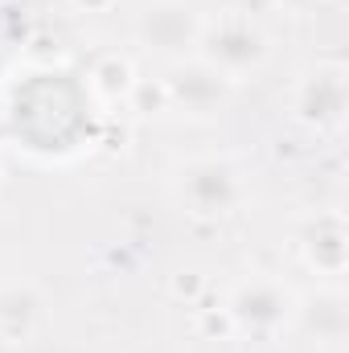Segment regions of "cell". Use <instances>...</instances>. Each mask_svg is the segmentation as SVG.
<instances>
[{
    "label": "cell",
    "mask_w": 349,
    "mask_h": 353,
    "mask_svg": "<svg viewBox=\"0 0 349 353\" xmlns=\"http://www.w3.org/2000/svg\"><path fill=\"white\" fill-rule=\"evenodd\" d=\"M296 292L275 279V275H251L243 279L230 300H226V312L235 321V333H251V337H275L283 333L292 321H296Z\"/></svg>",
    "instance_id": "cell-4"
},
{
    "label": "cell",
    "mask_w": 349,
    "mask_h": 353,
    "mask_svg": "<svg viewBox=\"0 0 349 353\" xmlns=\"http://www.w3.org/2000/svg\"><path fill=\"white\" fill-rule=\"evenodd\" d=\"M201 25H206V17L197 12L193 0H140L132 12L136 46L148 50L152 58H165L169 66L197 54Z\"/></svg>",
    "instance_id": "cell-3"
},
{
    "label": "cell",
    "mask_w": 349,
    "mask_h": 353,
    "mask_svg": "<svg viewBox=\"0 0 349 353\" xmlns=\"http://www.w3.org/2000/svg\"><path fill=\"white\" fill-rule=\"evenodd\" d=\"M132 87H136V66H132V58H123V54H103V58H94V66H90V74H87V90L94 94V103H99L103 111L128 107Z\"/></svg>",
    "instance_id": "cell-9"
},
{
    "label": "cell",
    "mask_w": 349,
    "mask_h": 353,
    "mask_svg": "<svg viewBox=\"0 0 349 353\" xmlns=\"http://www.w3.org/2000/svg\"><path fill=\"white\" fill-rule=\"evenodd\" d=\"M128 111H136V115H165V111H169V90H165V79H157V83L136 79L132 99H128Z\"/></svg>",
    "instance_id": "cell-11"
},
{
    "label": "cell",
    "mask_w": 349,
    "mask_h": 353,
    "mask_svg": "<svg viewBox=\"0 0 349 353\" xmlns=\"http://www.w3.org/2000/svg\"><path fill=\"white\" fill-rule=\"evenodd\" d=\"M8 350H12V345H8V341H4V337H0V353H8Z\"/></svg>",
    "instance_id": "cell-15"
},
{
    "label": "cell",
    "mask_w": 349,
    "mask_h": 353,
    "mask_svg": "<svg viewBox=\"0 0 349 353\" xmlns=\"http://www.w3.org/2000/svg\"><path fill=\"white\" fill-rule=\"evenodd\" d=\"M169 292H173V300H185L189 308H197L201 304V296H206V275L201 271H177L173 279H169Z\"/></svg>",
    "instance_id": "cell-12"
},
{
    "label": "cell",
    "mask_w": 349,
    "mask_h": 353,
    "mask_svg": "<svg viewBox=\"0 0 349 353\" xmlns=\"http://www.w3.org/2000/svg\"><path fill=\"white\" fill-rule=\"evenodd\" d=\"M317 4H333V0H317Z\"/></svg>",
    "instance_id": "cell-16"
},
{
    "label": "cell",
    "mask_w": 349,
    "mask_h": 353,
    "mask_svg": "<svg viewBox=\"0 0 349 353\" xmlns=\"http://www.w3.org/2000/svg\"><path fill=\"white\" fill-rule=\"evenodd\" d=\"M296 251H300V263L317 275H346L349 267V226L341 210H321L312 218L300 222L296 230Z\"/></svg>",
    "instance_id": "cell-7"
},
{
    "label": "cell",
    "mask_w": 349,
    "mask_h": 353,
    "mask_svg": "<svg viewBox=\"0 0 349 353\" xmlns=\"http://www.w3.org/2000/svg\"><path fill=\"white\" fill-rule=\"evenodd\" d=\"M317 345L325 350H337L349 337V300L341 288H317L312 296L296 300V321Z\"/></svg>",
    "instance_id": "cell-8"
},
{
    "label": "cell",
    "mask_w": 349,
    "mask_h": 353,
    "mask_svg": "<svg viewBox=\"0 0 349 353\" xmlns=\"http://www.w3.org/2000/svg\"><path fill=\"white\" fill-rule=\"evenodd\" d=\"M193 325H197L201 337H214V341H218V337H235V321H230L226 308H197Z\"/></svg>",
    "instance_id": "cell-13"
},
{
    "label": "cell",
    "mask_w": 349,
    "mask_h": 353,
    "mask_svg": "<svg viewBox=\"0 0 349 353\" xmlns=\"http://www.w3.org/2000/svg\"><path fill=\"white\" fill-rule=\"evenodd\" d=\"M197 58L210 62L222 79H230L235 87L251 74H259L271 58V37L263 33V25L243 12V8H222L218 17H206L201 37H197Z\"/></svg>",
    "instance_id": "cell-1"
},
{
    "label": "cell",
    "mask_w": 349,
    "mask_h": 353,
    "mask_svg": "<svg viewBox=\"0 0 349 353\" xmlns=\"http://www.w3.org/2000/svg\"><path fill=\"white\" fill-rule=\"evenodd\" d=\"M119 0H70V8L74 12H83V17H99V12H111Z\"/></svg>",
    "instance_id": "cell-14"
},
{
    "label": "cell",
    "mask_w": 349,
    "mask_h": 353,
    "mask_svg": "<svg viewBox=\"0 0 349 353\" xmlns=\"http://www.w3.org/2000/svg\"><path fill=\"white\" fill-rule=\"evenodd\" d=\"M349 103V66L341 58L317 62L292 90V119L308 132H333L346 119Z\"/></svg>",
    "instance_id": "cell-5"
},
{
    "label": "cell",
    "mask_w": 349,
    "mask_h": 353,
    "mask_svg": "<svg viewBox=\"0 0 349 353\" xmlns=\"http://www.w3.org/2000/svg\"><path fill=\"white\" fill-rule=\"evenodd\" d=\"M41 321V296L29 283H4L0 288V337L8 345L29 341Z\"/></svg>",
    "instance_id": "cell-10"
},
{
    "label": "cell",
    "mask_w": 349,
    "mask_h": 353,
    "mask_svg": "<svg viewBox=\"0 0 349 353\" xmlns=\"http://www.w3.org/2000/svg\"><path fill=\"white\" fill-rule=\"evenodd\" d=\"M230 79H222L210 62H201L197 54L173 62L169 74H165V90H169V111H181L189 119H210L226 107L230 99Z\"/></svg>",
    "instance_id": "cell-6"
},
{
    "label": "cell",
    "mask_w": 349,
    "mask_h": 353,
    "mask_svg": "<svg viewBox=\"0 0 349 353\" xmlns=\"http://www.w3.org/2000/svg\"><path fill=\"white\" fill-rule=\"evenodd\" d=\"M173 193L193 218H226L243 205L247 181L230 157H193L173 169Z\"/></svg>",
    "instance_id": "cell-2"
}]
</instances>
